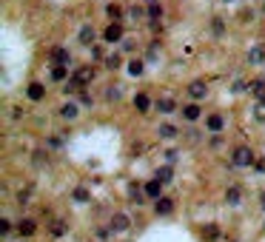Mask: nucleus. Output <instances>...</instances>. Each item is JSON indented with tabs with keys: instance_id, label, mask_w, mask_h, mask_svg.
I'll list each match as a JSON object with an SVG mask.
<instances>
[{
	"instance_id": "obj_14",
	"label": "nucleus",
	"mask_w": 265,
	"mask_h": 242,
	"mask_svg": "<svg viewBox=\"0 0 265 242\" xmlns=\"http://www.w3.org/2000/svg\"><path fill=\"white\" fill-rule=\"evenodd\" d=\"M60 117H63V120H77V117H80V105L77 103H71V100H69V103H63L60 105Z\"/></svg>"
},
{
	"instance_id": "obj_26",
	"label": "nucleus",
	"mask_w": 265,
	"mask_h": 242,
	"mask_svg": "<svg viewBox=\"0 0 265 242\" xmlns=\"http://www.w3.org/2000/svg\"><path fill=\"white\" fill-rule=\"evenodd\" d=\"M125 69H128V74H131V77H143L146 66H143V60H137V57H134V60L125 63Z\"/></svg>"
},
{
	"instance_id": "obj_35",
	"label": "nucleus",
	"mask_w": 265,
	"mask_h": 242,
	"mask_svg": "<svg viewBox=\"0 0 265 242\" xmlns=\"http://www.w3.org/2000/svg\"><path fill=\"white\" fill-rule=\"evenodd\" d=\"M91 60L100 63V60H106V52L100 49V46H91Z\"/></svg>"
},
{
	"instance_id": "obj_1",
	"label": "nucleus",
	"mask_w": 265,
	"mask_h": 242,
	"mask_svg": "<svg viewBox=\"0 0 265 242\" xmlns=\"http://www.w3.org/2000/svg\"><path fill=\"white\" fill-rule=\"evenodd\" d=\"M254 163H256V157L251 151V146H237L231 151V165L234 168H251Z\"/></svg>"
},
{
	"instance_id": "obj_4",
	"label": "nucleus",
	"mask_w": 265,
	"mask_h": 242,
	"mask_svg": "<svg viewBox=\"0 0 265 242\" xmlns=\"http://www.w3.org/2000/svg\"><path fill=\"white\" fill-rule=\"evenodd\" d=\"M114 233H125L128 228H131V219H128V214H123V211H117L114 216H111V225H108Z\"/></svg>"
},
{
	"instance_id": "obj_49",
	"label": "nucleus",
	"mask_w": 265,
	"mask_h": 242,
	"mask_svg": "<svg viewBox=\"0 0 265 242\" xmlns=\"http://www.w3.org/2000/svg\"><path fill=\"white\" fill-rule=\"evenodd\" d=\"M222 3H234V0H222Z\"/></svg>"
},
{
	"instance_id": "obj_43",
	"label": "nucleus",
	"mask_w": 265,
	"mask_h": 242,
	"mask_svg": "<svg viewBox=\"0 0 265 242\" xmlns=\"http://www.w3.org/2000/svg\"><path fill=\"white\" fill-rule=\"evenodd\" d=\"M239 18H242V20H245V23H248V20H254V18H256V12H254V9H251V12H242Z\"/></svg>"
},
{
	"instance_id": "obj_31",
	"label": "nucleus",
	"mask_w": 265,
	"mask_h": 242,
	"mask_svg": "<svg viewBox=\"0 0 265 242\" xmlns=\"http://www.w3.org/2000/svg\"><path fill=\"white\" fill-rule=\"evenodd\" d=\"M128 15H131L134 20H143V18H149V6H128Z\"/></svg>"
},
{
	"instance_id": "obj_10",
	"label": "nucleus",
	"mask_w": 265,
	"mask_h": 242,
	"mask_svg": "<svg viewBox=\"0 0 265 242\" xmlns=\"http://www.w3.org/2000/svg\"><path fill=\"white\" fill-rule=\"evenodd\" d=\"M222 129H225V117H222V114H208V117H205V131L220 134Z\"/></svg>"
},
{
	"instance_id": "obj_33",
	"label": "nucleus",
	"mask_w": 265,
	"mask_h": 242,
	"mask_svg": "<svg viewBox=\"0 0 265 242\" xmlns=\"http://www.w3.org/2000/svg\"><path fill=\"white\" fill-rule=\"evenodd\" d=\"M63 233H66V222H60V219H54V222H52V236H54V239H60Z\"/></svg>"
},
{
	"instance_id": "obj_15",
	"label": "nucleus",
	"mask_w": 265,
	"mask_h": 242,
	"mask_svg": "<svg viewBox=\"0 0 265 242\" xmlns=\"http://www.w3.org/2000/svg\"><path fill=\"white\" fill-rule=\"evenodd\" d=\"M143 188H146V197H151V199H160V197H163V182H160L157 177H154V180H149Z\"/></svg>"
},
{
	"instance_id": "obj_46",
	"label": "nucleus",
	"mask_w": 265,
	"mask_h": 242,
	"mask_svg": "<svg viewBox=\"0 0 265 242\" xmlns=\"http://www.w3.org/2000/svg\"><path fill=\"white\" fill-rule=\"evenodd\" d=\"M131 151H134V154H143V151H146V146H143V143H134Z\"/></svg>"
},
{
	"instance_id": "obj_48",
	"label": "nucleus",
	"mask_w": 265,
	"mask_h": 242,
	"mask_svg": "<svg viewBox=\"0 0 265 242\" xmlns=\"http://www.w3.org/2000/svg\"><path fill=\"white\" fill-rule=\"evenodd\" d=\"M259 205H262V211H265V191L259 194Z\"/></svg>"
},
{
	"instance_id": "obj_24",
	"label": "nucleus",
	"mask_w": 265,
	"mask_h": 242,
	"mask_svg": "<svg viewBox=\"0 0 265 242\" xmlns=\"http://www.w3.org/2000/svg\"><path fill=\"white\" fill-rule=\"evenodd\" d=\"M103 63H106V69L117 71L120 66H123V54H120V52H111V54H106V60H103Z\"/></svg>"
},
{
	"instance_id": "obj_40",
	"label": "nucleus",
	"mask_w": 265,
	"mask_h": 242,
	"mask_svg": "<svg viewBox=\"0 0 265 242\" xmlns=\"http://www.w3.org/2000/svg\"><path fill=\"white\" fill-rule=\"evenodd\" d=\"M46 146H49V148H63V140L60 137H49V140H46Z\"/></svg>"
},
{
	"instance_id": "obj_11",
	"label": "nucleus",
	"mask_w": 265,
	"mask_h": 242,
	"mask_svg": "<svg viewBox=\"0 0 265 242\" xmlns=\"http://www.w3.org/2000/svg\"><path fill=\"white\" fill-rule=\"evenodd\" d=\"M171 211H174V199H171V197L154 199V214H157V216H168Z\"/></svg>"
},
{
	"instance_id": "obj_47",
	"label": "nucleus",
	"mask_w": 265,
	"mask_h": 242,
	"mask_svg": "<svg viewBox=\"0 0 265 242\" xmlns=\"http://www.w3.org/2000/svg\"><path fill=\"white\" fill-rule=\"evenodd\" d=\"M256 9H259V15H262V18H265V0H262V3H259V6H256Z\"/></svg>"
},
{
	"instance_id": "obj_27",
	"label": "nucleus",
	"mask_w": 265,
	"mask_h": 242,
	"mask_svg": "<svg viewBox=\"0 0 265 242\" xmlns=\"http://www.w3.org/2000/svg\"><path fill=\"white\" fill-rule=\"evenodd\" d=\"M225 29L228 26H225V20L222 18H211V35L214 37H225Z\"/></svg>"
},
{
	"instance_id": "obj_19",
	"label": "nucleus",
	"mask_w": 265,
	"mask_h": 242,
	"mask_svg": "<svg viewBox=\"0 0 265 242\" xmlns=\"http://www.w3.org/2000/svg\"><path fill=\"white\" fill-rule=\"evenodd\" d=\"M134 108H137L140 114H146V111L151 108V97L146 94V91H140V94H134Z\"/></svg>"
},
{
	"instance_id": "obj_28",
	"label": "nucleus",
	"mask_w": 265,
	"mask_h": 242,
	"mask_svg": "<svg viewBox=\"0 0 265 242\" xmlns=\"http://www.w3.org/2000/svg\"><path fill=\"white\" fill-rule=\"evenodd\" d=\"M251 114H254L256 123H265V100H254V105H251Z\"/></svg>"
},
{
	"instance_id": "obj_32",
	"label": "nucleus",
	"mask_w": 265,
	"mask_h": 242,
	"mask_svg": "<svg viewBox=\"0 0 265 242\" xmlns=\"http://www.w3.org/2000/svg\"><path fill=\"white\" fill-rule=\"evenodd\" d=\"M157 180L163 182V185L174 180V171H171V165H163V168H160V171H157Z\"/></svg>"
},
{
	"instance_id": "obj_22",
	"label": "nucleus",
	"mask_w": 265,
	"mask_h": 242,
	"mask_svg": "<svg viewBox=\"0 0 265 242\" xmlns=\"http://www.w3.org/2000/svg\"><path fill=\"white\" fill-rule=\"evenodd\" d=\"M35 231H37V222H35V219H20V225H18V233H20V236H35Z\"/></svg>"
},
{
	"instance_id": "obj_39",
	"label": "nucleus",
	"mask_w": 265,
	"mask_h": 242,
	"mask_svg": "<svg viewBox=\"0 0 265 242\" xmlns=\"http://www.w3.org/2000/svg\"><path fill=\"white\" fill-rule=\"evenodd\" d=\"M32 160H35V165H43V163H46V151H43V148H37Z\"/></svg>"
},
{
	"instance_id": "obj_42",
	"label": "nucleus",
	"mask_w": 265,
	"mask_h": 242,
	"mask_svg": "<svg viewBox=\"0 0 265 242\" xmlns=\"http://www.w3.org/2000/svg\"><path fill=\"white\" fill-rule=\"evenodd\" d=\"M254 168H256L259 174H265V157H259V160H256V163H254Z\"/></svg>"
},
{
	"instance_id": "obj_3",
	"label": "nucleus",
	"mask_w": 265,
	"mask_h": 242,
	"mask_svg": "<svg viewBox=\"0 0 265 242\" xmlns=\"http://www.w3.org/2000/svg\"><path fill=\"white\" fill-rule=\"evenodd\" d=\"M103 40H106V43H120V40H123L125 37V29H123V23H108L106 29H103Z\"/></svg>"
},
{
	"instance_id": "obj_21",
	"label": "nucleus",
	"mask_w": 265,
	"mask_h": 242,
	"mask_svg": "<svg viewBox=\"0 0 265 242\" xmlns=\"http://www.w3.org/2000/svg\"><path fill=\"white\" fill-rule=\"evenodd\" d=\"M71 199H74V202H80V205H86V202H91V191L83 188V185H77V188L71 191Z\"/></svg>"
},
{
	"instance_id": "obj_30",
	"label": "nucleus",
	"mask_w": 265,
	"mask_h": 242,
	"mask_svg": "<svg viewBox=\"0 0 265 242\" xmlns=\"http://www.w3.org/2000/svg\"><path fill=\"white\" fill-rule=\"evenodd\" d=\"M120 97H123V88L120 86H106V100L108 103H120Z\"/></svg>"
},
{
	"instance_id": "obj_9",
	"label": "nucleus",
	"mask_w": 265,
	"mask_h": 242,
	"mask_svg": "<svg viewBox=\"0 0 265 242\" xmlns=\"http://www.w3.org/2000/svg\"><path fill=\"white\" fill-rule=\"evenodd\" d=\"M71 80H74V83H80V86H88V83L94 80V69H91V66H80V69L71 74Z\"/></svg>"
},
{
	"instance_id": "obj_8",
	"label": "nucleus",
	"mask_w": 265,
	"mask_h": 242,
	"mask_svg": "<svg viewBox=\"0 0 265 242\" xmlns=\"http://www.w3.org/2000/svg\"><path fill=\"white\" fill-rule=\"evenodd\" d=\"M183 120H186V123L203 120V108H200V103H186V105H183Z\"/></svg>"
},
{
	"instance_id": "obj_16",
	"label": "nucleus",
	"mask_w": 265,
	"mask_h": 242,
	"mask_svg": "<svg viewBox=\"0 0 265 242\" xmlns=\"http://www.w3.org/2000/svg\"><path fill=\"white\" fill-rule=\"evenodd\" d=\"M248 94L254 97V100H265V77L251 80V88H248Z\"/></svg>"
},
{
	"instance_id": "obj_41",
	"label": "nucleus",
	"mask_w": 265,
	"mask_h": 242,
	"mask_svg": "<svg viewBox=\"0 0 265 242\" xmlns=\"http://www.w3.org/2000/svg\"><path fill=\"white\" fill-rule=\"evenodd\" d=\"M0 233H12V222L9 219H0Z\"/></svg>"
},
{
	"instance_id": "obj_25",
	"label": "nucleus",
	"mask_w": 265,
	"mask_h": 242,
	"mask_svg": "<svg viewBox=\"0 0 265 242\" xmlns=\"http://www.w3.org/2000/svg\"><path fill=\"white\" fill-rule=\"evenodd\" d=\"M203 239L205 242H217V239H220V225H205V228H203Z\"/></svg>"
},
{
	"instance_id": "obj_23",
	"label": "nucleus",
	"mask_w": 265,
	"mask_h": 242,
	"mask_svg": "<svg viewBox=\"0 0 265 242\" xmlns=\"http://www.w3.org/2000/svg\"><path fill=\"white\" fill-rule=\"evenodd\" d=\"M239 199H242V188H239V185H228L225 202H228V205H239Z\"/></svg>"
},
{
	"instance_id": "obj_45",
	"label": "nucleus",
	"mask_w": 265,
	"mask_h": 242,
	"mask_svg": "<svg viewBox=\"0 0 265 242\" xmlns=\"http://www.w3.org/2000/svg\"><path fill=\"white\" fill-rule=\"evenodd\" d=\"M23 114H26V111H23V108H12V117H15V120H20Z\"/></svg>"
},
{
	"instance_id": "obj_18",
	"label": "nucleus",
	"mask_w": 265,
	"mask_h": 242,
	"mask_svg": "<svg viewBox=\"0 0 265 242\" xmlns=\"http://www.w3.org/2000/svg\"><path fill=\"white\" fill-rule=\"evenodd\" d=\"M163 15H166L163 3H160V0H151V3H149V20H151V23H160Z\"/></svg>"
},
{
	"instance_id": "obj_44",
	"label": "nucleus",
	"mask_w": 265,
	"mask_h": 242,
	"mask_svg": "<svg viewBox=\"0 0 265 242\" xmlns=\"http://www.w3.org/2000/svg\"><path fill=\"white\" fill-rule=\"evenodd\" d=\"M222 146V137H220V134H214V137H211V148H220Z\"/></svg>"
},
{
	"instance_id": "obj_20",
	"label": "nucleus",
	"mask_w": 265,
	"mask_h": 242,
	"mask_svg": "<svg viewBox=\"0 0 265 242\" xmlns=\"http://www.w3.org/2000/svg\"><path fill=\"white\" fill-rule=\"evenodd\" d=\"M157 108H160V114H174L177 111V100L174 97H160Z\"/></svg>"
},
{
	"instance_id": "obj_12",
	"label": "nucleus",
	"mask_w": 265,
	"mask_h": 242,
	"mask_svg": "<svg viewBox=\"0 0 265 242\" xmlns=\"http://www.w3.org/2000/svg\"><path fill=\"white\" fill-rule=\"evenodd\" d=\"M26 100H32V103H40V100H46L43 83H29V86H26Z\"/></svg>"
},
{
	"instance_id": "obj_29",
	"label": "nucleus",
	"mask_w": 265,
	"mask_h": 242,
	"mask_svg": "<svg viewBox=\"0 0 265 242\" xmlns=\"http://www.w3.org/2000/svg\"><path fill=\"white\" fill-rule=\"evenodd\" d=\"M66 74H69V66H52V80L54 83H66Z\"/></svg>"
},
{
	"instance_id": "obj_38",
	"label": "nucleus",
	"mask_w": 265,
	"mask_h": 242,
	"mask_svg": "<svg viewBox=\"0 0 265 242\" xmlns=\"http://www.w3.org/2000/svg\"><path fill=\"white\" fill-rule=\"evenodd\" d=\"M111 233H114L111 228H97V239H103V242H106V239H111Z\"/></svg>"
},
{
	"instance_id": "obj_2",
	"label": "nucleus",
	"mask_w": 265,
	"mask_h": 242,
	"mask_svg": "<svg viewBox=\"0 0 265 242\" xmlns=\"http://www.w3.org/2000/svg\"><path fill=\"white\" fill-rule=\"evenodd\" d=\"M186 94H188V100L200 103V100L208 97V83H205V80H191V83L186 86Z\"/></svg>"
},
{
	"instance_id": "obj_5",
	"label": "nucleus",
	"mask_w": 265,
	"mask_h": 242,
	"mask_svg": "<svg viewBox=\"0 0 265 242\" xmlns=\"http://www.w3.org/2000/svg\"><path fill=\"white\" fill-rule=\"evenodd\" d=\"M245 63L248 66H265V46H251L245 52Z\"/></svg>"
},
{
	"instance_id": "obj_17",
	"label": "nucleus",
	"mask_w": 265,
	"mask_h": 242,
	"mask_svg": "<svg viewBox=\"0 0 265 242\" xmlns=\"http://www.w3.org/2000/svg\"><path fill=\"white\" fill-rule=\"evenodd\" d=\"M106 15H108V23H120V20H123V15H125V9L120 6V3H108V6H106Z\"/></svg>"
},
{
	"instance_id": "obj_36",
	"label": "nucleus",
	"mask_w": 265,
	"mask_h": 242,
	"mask_svg": "<svg viewBox=\"0 0 265 242\" xmlns=\"http://www.w3.org/2000/svg\"><path fill=\"white\" fill-rule=\"evenodd\" d=\"M29 199H32V188H23V191L18 194V202H20V205H26Z\"/></svg>"
},
{
	"instance_id": "obj_7",
	"label": "nucleus",
	"mask_w": 265,
	"mask_h": 242,
	"mask_svg": "<svg viewBox=\"0 0 265 242\" xmlns=\"http://www.w3.org/2000/svg\"><path fill=\"white\" fill-rule=\"evenodd\" d=\"M77 40L83 46H94V40H97V29L91 26V23H86V26H80L77 32Z\"/></svg>"
},
{
	"instance_id": "obj_6",
	"label": "nucleus",
	"mask_w": 265,
	"mask_h": 242,
	"mask_svg": "<svg viewBox=\"0 0 265 242\" xmlns=\"http://www.w3.org/2000/svg\"><path fill=\"white\" fill-rule=\"evenodd\" d=\"M49 60H52V66H69L71 54H69V49H63V46H54L52 52H49Z\"/></svg>"
},
{
	"instance_id": "obj_37",
	"label": "nucleus",
	"mask_w": 265,
	"mask_h": 242,
	"mask_svg": "<svg viewBox=\"0 0 265 242\" xmlns=\"http://www.w3.org/2000/svg\"><path fill=\"white\" fill-rule=\"evenodd\" d=\"M80 105H94V100H91V94H88V91H80Z\"/></svg>"
},
{
	"instance_id": "obj_13",
	"label": "nucleus",
	"mask_w": 265,
	"mask_h": 242,
	"mask_svg": "<svg viewBox=\"0 0 265 242\" xmlns=\"http://www.w3.org/2000/svg\"><path fill=\"white\" fill-rule=\"evenodd\" d=\"M157 137L160 140H174V137H180V129H177L174 123H160L157 126Z\"/></svg>"
},
{
	"instance_id": "obj_34",
	"label": "nucleus",
	"mask_w": 265,
	"mask_h": 242,
	"mask_svg": "<svg viewBox=\"0 0 265 242\" xmlns=\"http://www.w3.org/2000/svg\"><path fill=\"white\" fill-rule=\"evenodd\" d=\"M231 88H234V91H237V94H239V91H248V88H251V83H248V80H242V77H237V80H234V86H231Z\"/></svg>"
}]
</instances>
